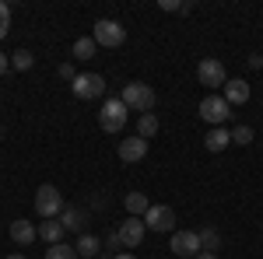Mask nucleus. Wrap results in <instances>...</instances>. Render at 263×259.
Wrapping results in <instances>:
<instances>
[{
	"label": "nucleus",
	"instance_id": "393cba45",
	"mask_svg": "<svg viewBox=\"0 0 263 259\" xmlns=\"http://www.w3.org/2000/svg\"><path fill=\"white\" fill-rule=\"evenodd\" d=\"M7 28H11V7L0 0V39L7 35Z\"/></svg>",
	"mask_w": 263,
	"mask_h": 259
},
{
	"label": "nucleus",
	"instance_id": "b1692460",
	"mask_svg": "<svg viewBox=\"0 0 263 259\" xmlns=\"http://www.w3.org/2000/svg\"><path fill=\"white\" fill-rule=\"evenodd\" d=\"M232 144H239V147L253 144V126H235L232 130Z\"/></svg>",
	"mask_w": 263,
	"mask_h": 259
},
{
	"label": "nucleus",
	"instance_id": "a211bd4d",
	"mask_svg": "<svg viewBox=\"0 0 263 259\" xmlns=\"http://www.w3.org/2000/svg\"><path fill=\"white\" fill-rule=\"evenodd\" d=\"M126 217H144L147 210H151V200L144 196V193H126Z\"/></svg>",
	"mask_w": 263,
	"mask_h": 259
},
{
	"label": "nucleus",
	"instance_id": "7ed1b4c3",
	"mask_svg": "<svg viewBox=\"0 0 263 259\" xmlns=\"http://www.w3.org/2000/svg\"><path fill=\"white\" fill-rule=\"evenodd\" d=\"M126 105L123 98H105L102 102V112H99V126L105 133H123V126H126Z\"/></svg>",
	"mask_w": 263,
	"mask_h": 259
},
{
	"label": "nucleus",
	"instance_id": "c756f323",
	"mask_svg": "<svg viewBox=\"0 0 263 259\" xmlns=\"http://www.w3.org/2000/svg\"><path fill=\"white\" fill-rule=\"evenodd\" d=\"M7 259H25V256H18V252H14V256H7Z\"/></svg>",
	"mask_w": 263,
	"mask_h": 259
},
{
	"label": "nucleus",
	"instance_id": "c85d7f7f",
	"mask_svg": "<svg viewBox=\"0 0 263 259\" xmlns=\"http://www.w3.org/2000/svg\"><path fill=\"white\" fill-rule=\"evenodd\" d=\"M197 259H218V252H200Z\"/></svg>",
	"mask_w": 263,
	"mask_h": 259
},
{
	"label": "nucleus",
	"instance_id": "6e6552de",
	"mask_svg": "<svg viewBox=\"0 0 263 259\" xmlns=\"http://www.w3.org/2000/svg\"><path fill=\"white\" fill-rule=\"evenodd\" d=\"M144 224H147L151 231L168 235V231H176V210H172V207H165V203H151V210L144 214Z\"/></svg>",
	"mask_w": 263,
	"mask_h": 259
},
{
	"label": "nucleus",
	"instance_id": "f3484780",
	"mask_svg": "<svg viewBox=\"0 0 263 259\" xmlns=\"http://www.w3.org/2000/svg\"><path fill=\"white\" fill-rule=\"evenodd\" d=\"M74 249H78V256H81V259H95L102 252V238H99V235H91V231H84Z\"/></svg>",
	"mask_w": 263,
	"mask_h": 259
},
{
	"label": "nucleus",
	"instance_id": "f257e3e1",
	"mask_svg": "<svg viewBox=\"0 0 263 259\" xmlns=\"http://www.w3.org/2000/svg\"><path fill=\"white\" fill-rule=\"evenodd\" d=\"M123 105L126 109H134V112H151L155 109V88L151 84H144V81H130V84H123Z\"/></svg>",
	"mask_w": 263,
	"mask_h": 259
},
{
	"label": "nucleus",
	"instance_id": "bb28decb",
	"mask_svg": "<svg viewBox=\"0 0 263 259\" xmlns=\"http://www.w3.org/2000/svg\"><path fill=\"white\" fill-rule=\"evenodd\" d=\"M7 70H11V56H7V53H0V77H4Z\"/></svg>",
	"mask_w": 263,
	"mask_h": 259
},
{
	"label": "nucleus",
	"instance_id": "20e7f679",
	"mask_svg": "<svg viewBox=\"0 0 263 259\" xmlns=\"http://www.w3.org/2000/svg\"><path fill=\"white\" fill-rule=\"evenodd\" d=\"M91 39L99 42L102 49H116V46H123V42H126V28H123L120 21H112V18H99V21H95Z\"/></svg>",
	"mask_w": 263,
	"mask_h": 259
},
{
	"label": "nucleus",
	"instance_id": "4468645a",
	"mask_svg": "<svg viewBox=\"0 0 263 259\" xmlns=\"http://www.w3.org/2000/svg\"><path fill=\"white\" fill-rule=\"evenodd\" d=\"M228 144H232V130H224V126H214V130L203 137V147H207L211 154H221Z\"/></svg>",
	"mask_w": 263,
	"mask_h": 259
},
{
	"label": "nucleus",
	"instance_id": "2eb2a0df",
	"mask_svg": "<svg viewBox=\"0 0 263 259\" xmlns=\"http://www.w3.org/2000/svg\"><path fill=\"white\" fill-rule=\"evenodd\" d=\"M35 228H39V238H42V242H49V245H60L63 235H67V228L60 224V217L42 221V224H35Z\"/></svg>",
	"mask_w": 263,
	"mask_h": 259
},
{
	"label": "nucleus",
	"instance_id": "f03ea898",
	"mask_svg": "<svg viewBox=\"0 0 263 259\" xmlns=\"http://www.w3.org/2000/svg\"><path fill=\"white\" fill-rule=\"evenodd\" d=\"M35 214L42 221H53L63 214V196L57 186H49V182H42L39 189H35Z\"/></svg>",
	"mask_w": 263,
	"mask_h": 259
},
{
	"label": "nucleus",
	"instance_id": "ddd939ff",
	"mask_svg": "<svg viewBox=\"0 0 263 259\" xmlns=\"http://www.w3.org/2000/svg\"><path fill=\"white\" fill-rule=\"evenodd\" d=\"M228 105H246L249 102V81L235 77V81H224V95H221Z\"/></svg>",
	"mask_w": 263,
	"mask_h": 259
},
{
	"label": "nucleus",
	"instance_id": "39448f33",
	"mask_svg": "<svg viewBox=\"0 0 263 259\" xmlns=\"http://www.w3.org/2000/svg\"><path fill=\"white\" fill-rule=\"evenodd\" d=\"M70 91H74V98H81V102H95L105 95V77L102 74H78L74 84H70Z\"/></svg>",
	"mask_w": 263,
	"mask_h": 259
},
{
	"label": "nucleus",
	"instance_id": "0eeeda50",
	"mask_svg": "<svg viewBox=\"0 0 263 259\" xmlns=\"http://www.w3.org/2000/svg\"><path fill=\"white\" fill-rule=\"evenodd\" d=\"M200 116H203V123H211V126H224L228 116H232V105H228L221 95H203Z\"/></svg>",
	"mask_w": 263,
	"mask_h": 259
},
{
	"label": "nucleus",
	"instance_id": "412c9836",
	"mask_svg": "<svg viewBox=\"0 0 263 259\" xmlns=\"http://www.w3.org/2000/svg\"><path fill=\"white\" fill-rule=\"evenodd\" d=\"M155 133H158V116H155V112H144L141 119H137V137L151 140Z\"/></svg>",
	"mask_w": 263,
	"mask_h": 259
},
{
	"label": "nucleus",
	"instance_id": "1a4fd4ad",
	"mask_svg": "<svg viewBox=\"0 0 263 259\" xmlns=\"http://www.w3.org/2000/svg\"><path fill=\"white\" fill-rule=\"evenodd\" d=\"M172 252L179 259H197L203 252L200 235L197 231H172Z\"/></svg>",
	"mask_w": 263,
	"mask_h": 259
},
{
	"label": "nucleus",
	"instance_id": "aec40b11",
	"mask_svg": "<svg viewBox=\"0 0 263 259\" xmlns=\"http://www.w3.org/2000/svg\"><path fill=\"white\" fill-rule=\"evenodd\" d=\"M95 49H99V42L91 39V35H81V39L74 42V60H91Z\"/></svg>",
	"mask_w": 263,
	"mask_h": 259
},
{
	"label": "nucleus",
	"instance_id": "4be33fe9",
	"mask_svg": "<svg viewBox=\"0 0 263 259\" xmlns=\"http://www.w3.org/2000/svg\"><path fill=\"white\" fill-rule=\"evenodd\" d=\"M32 63H35V56H32L28 49H14V53H11V67H14V70H32Z\"/></svg>",
	"mask_w": 263,
	"mask_h": 259
},
{
	"label": "nucleus",
	"instance_id": "423d86ee",
	"mask_svg": "<svg viewBox=\"0 0 263 259\" xmlns=\"http://www.w3.org/2000/svg\"><path fill=\"white\" fill-rule=\"evenodd\" d=\"M197 77H200V84L207 88V95H211L214 88H224L228 74H224V63H221V60H214V56H203L200 67H197Z\"/></svg>",
	"mask_w": 263,
	"mask_h": 259
},
{
	"label": "nucleus",
	"instance_id": "9b49d317",
	"mask_svg": "<svg viewBox=\"0 0 263 259\" xmlns=\"http://www.w3.org/2000/svg\"><path fill=\"white\" fill-rule=\"evenodd\" d=\"M116 154H120V161H126V165H137V161L147 158V140L144 137H126V140H120Z\"/></svg>",
	"mask_w": 263,
	"mask_h": 259
},
{
	"label": "nucleus",
	"instance_id": "6ab92c4d",
	"mask_svg": "<svg viewBox=\"0 0 263 259\" xmlns=\"http://www.w3.org/2000/svg\"><path fill=\"white\" fill-rule=\"evenodd\" d=\"M197 235H200L203 252H218V249H221V235H218V228H214V224H203Z\"/></svg>",
	"mask_w": 263,
	"mask_h": 259
},
{
	"label": "nucleus",
	"instance_id": "5701e85b",
	"mask_svg": "<svg viewBox=\"0 0 263 259\" xmlns=\"http://www.w3.org/2000/svg\"><path fill=\"white\" fill-rule=\"evenodd\" d=\"M46 259H81L78 256V249H74V245H49V252H46Z\"/></svg>",
	"mask_w": 263,
	"mask_h": 259
},
{
	"label": "nucleus",
	"instance_id": "9d476101",
	"mask_svg": "<svg viewBox=\"0 0 263 259\" xmlns=\"http://www.w3.org/2000/svg\"><path fill=\"white\" fill-rule=\"evenodd\" d=\"M144 231H147V224H144V217H126L116 228V235H120V242L126 245V249H137L144 242Z\"/></svg>",
	"mask_w": 263,
	"mask_h": 259
},
{
	"label": "nucleus",
	"instance_id": "a878e982",
	"mask_svg": "<svg viewBox=\"0 0 263 259\" xmlns=\"http://www.w3.org/2000/svg\"><path fill=\"white\" fill-rule=\"evenodd\" d=\"M60 77L74 84V77H78V70H74V63H60Z\"/></svg>",
	"mask_w": 263,
	"mask_h": 259
},
{
	"label": "nucleus",
	"instance_id": "7c9ffc66",
	"mask_svg": "<svg viewBox=\"0 0 263 259\" xmlns=\"http://www.w3.org/2000/svg\"><path fill=\"white\" fill-rule=\"evenodd\" d=\"M0 137H4V130H0Z\"/></svg>",
	"mask_w": 263,
	"mask_h": 259
},
{
	"label": "nucleus",
	"instance_id": "f8f14e48",
	"mask_svg": "<svg viewBox=\"0 0 263 259\" xmlns=\"http://www.w3.org/2000/svg\"><path fill=\"white\" fill-rule=\"evenodd\" d=\"M7 228H11V242H18V245H32V242L39 238V228H35L32 221H25V217L11 221Z\"/></svg>",
	"mask_w": 263,
	"mask_h": 259
},
{
	"label": "nucleus",
	"instance_id": "dca6fc26",
	"mask_svg": "<svg viewBox=\"0 0 263 259\" xmlns=\"http://www.w3.org/2000/svg\"><path fill=\"white\" fill-rule=\"evenodd\" d=\"M60 224L67 228V231H81V235H84V224H88V214H84V210H78V207H63Z\"/></svg>",
	"mask_w": 263,
	"mask_h": 259
},
{
	"label": "nucleus",
	"instance_id": "cd10ccee",
	"mask_svg": "<svg viewBox=\"0 0 263 259\" xmlns=\"http://www.w3.org/2000/svg\"><path fill=\"white\" fill-rule=\"evenodd\" d=\"M109 259H137L134 252H116V256H109Z\"/></svg>",
	"mask_w": 263,
	"mask_h": 259
}]
</instances>
